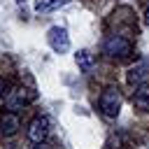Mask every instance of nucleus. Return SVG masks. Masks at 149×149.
I'll use <instances>...</instances> for the list:
<instances>
[{
	"instance_id": "obj_1",
	"label": "nucleus",
	"mask_w": 149,
	"mask_h": 149,
	"mask_svg": "<svg viewBox=\"0 0 149 149\" xmlns=\"http://www.w3.org/2000/svg\"><path fill=\"white\" fill-rule=\"evenodd\" d=\"M98 107H100V114L105 119H116L119 112H121V93H119V88L116 86H107L100 93Z\"/></svg>"
},
{
	"instance_id": "obj_2",
	"label": "nucleus",
	"mask_w": 149,
	"mask_h": 149,
	"mask_svg": "<svg viewBox=\"0 0 149 149\" xmlns=\"http://www.w3.org/2000/svg\"><path fill=\"white\" fill-rule=\"evenodd\" d=\"M35 98H37V93H35L33 88L16 86V88H12V91L5 95V107H7L9 112H19V109H23L26 105H30Z\"/></svg>"
},
{
	"instance_id": "obj_3",
	"label": "nucleus",
	"mask_w": 149,
	"mask_h": 149,
	"mask_svg": "<svg viewBox=\"0 0 149 149\" xmlns=\"http://www.w3.org/2000/svg\"><path fill=\"white\" fill-rule=\"evenodd\" d=\"M102 51L109 56V58H126L133 54V44L123 37V35H109L105 37L102 42Z\"/></svg>"
},
{
	"instance_id": "obj_4",
	"label": "nucleus",
	"mask_w": 149,
	"mask_h": 149,
	"mask_svg": "<svg viewBox=\"0 0 149 149\" xmlns=\"http://www.w3.org/2000/svg\"><path fill=\"white\" fill-rule=\"evenodd\" d=\"M26 135H28V140H30V142L42 144V142L47 140V135H49V119H47V116H42V114L33 116V119H30V123H28V128H26Z\"/></svg>"
},
{
	"instance_id": "obj_5",
	"label": "nucleus",
	"mask_w": 149,
	"mask_h": 149,
	"mask_svg": "<svg viewBox=\"0 0 149 149\" xmlns=\"http://www.w3.org/2000/svg\"><path fill=\"white\" fill-rule=\"evenodd\" d=\"M47 42H49V47H51L56 54H65V51L70 49V35H68V30L61 28V26L49 28V33H47Z\"/></svg>"
},
{
	"instance_id": "obj_6",
	"label": "nucleus",
	"mask_w": 149,
	"mask_h": 149,
	"mask_svg": "<svg viewBox=\"0 0 149 149\" xmlns=\"http://www.w3.org/2000/svg\"><path fill=\"white\" fill-rule=\"evenodd\" d=\"M126 79H128V84H133V86H140V84L149 81V58L137 61V63H135V65L128 70Z\"/></svg>"
},
{
	"instance_id": "obj_7",
	"label": "nucleus",
	"mask_w": 149,
	"mask_h": 149,
	"mask_svg": "<svg viewBox=\"0 0 149 149\" xmlns=\"http://www.w3.org/2000/svg\"><path fill=\"white\" fill-rule=\"evenodd\" d=\"M19 128H21V121H19L16 112H7V114H2V119H0V135L12 137V135L19 133Z\"/></svg>"
},
{
	"instance_id": "obj_8",
	"label": "nucleus",
	"mask_w": 149,
	"mask_h": 149,
	"mask_svg": "<svg viewBox=\"0 0 149 149\" xmlns=\"http://www.w3.org/2000/svg\"><path fill=\"white\" fill-rule=\"evenodd\" d=\"M133 105H135V109H140V112H147V109H149V81H144V84L135 86Z\"/></svg>"
},
{
	"instance_id": "obj_9",
	"label": "nucleus",
	"mask_w": 149,
	"mask_h": 149,
	"mask_svg": "<svg viewBox=\"0 0 149 149\" xmlns=\"http://www.w3.org/2000/svg\"><path fill=\"white\" fill-rule=\"evenodd\" d=\"M74 61H77V65H79L81 72H91V68H93V56H91V51H86V49L77 51V54H74Z\"/></svg>"
},
{
	"instance_id": "obj_10",
	"label": "nucleus",
	"mask_w": 149,
	"mask_h": 149,
	"mask_svg": "<svg viewBox=\"0 0 149 149\" xmlns=\"http://www.w3.org/2000/svg\"><path fill=\"white\" fill-rule=\"evenodd\" d=\"M68 0H37L35 2V9L37 12H49V9H56V7H63Z\"/></svg>"
},
{
	"instance_id": "obj_11",
	"label": "nucleus",
	"mask_w": 149,
	"mask_h": 149,
	"mask_svg": "<svg viewBox=\"0 0 149 149\" xmlns=\"http://www.w3.org/2000/svg\"><path fill=\"white\" fill-rule=\"evenodd\" d=\"M5 95V79H0V98Z\"/></svg>"
},
{
	"instance_id": "obj_12",
	"label": "nucleus",
	"mask_w": 149,
	"mask_h": 149,
	"mask_svg": "<svg viewBox=\"0 0 149 149\" xmlns=\"http://www.w3.org/2000/svg\"><path fill=\"white\" fill-rule=\"evenodd\" d=\"M144 23L149 26V7H147V12H144Z\"/></svg>"
},
{
	"instance_id": "obj_13",
	"label": "nucleus",
	"mask_w": 149,
	"mask_h": 149,
	"mask_svg": "<svg viewBox=\"0 0 149 149\" xmlns=\"http://www.w3.org/2000/svg\"><path fill=\"white\" fill-rule=\"evenodd\" d=\"M33 149H47V147H44V142H42V144H40V147H33Z\"/></svg>"
}]
</instances>
